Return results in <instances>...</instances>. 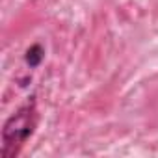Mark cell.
<instances>
[{
  "label": "cell",
  "mask_w": 158,
  "mask_h": 158,
  "mask_svg": "<svg viewBox=\"0 0 158 158\" xmlns=\"http://www.w3.org/2000/svg\"><path fill=\"white\" fill-rule=\"evenodd\" d=\"M37 127V102L35 97H30L23 106L13 112L2 128V158H15L28 138Z\"/></svg>",
  "instance_id": "6da1fadb"
},
{
  "label": "cell",
  "mask_w": 158,
  "mask_h": 158,
  "mask_svg": "<svg viewBox=\"0 0 158 158\" xmlns=\"http://www.w3.org/2000/svg\"><path fill=\"white\" fill-rule=\"evenodd\" d=\"M43 54H45V50H43V47L41 45H32L30 48H28V52H26V63L30 65V67H37L41 61H43Z\"/></svg>",
  "instance_id": "7a4b0ae2"
}]
</instances>
